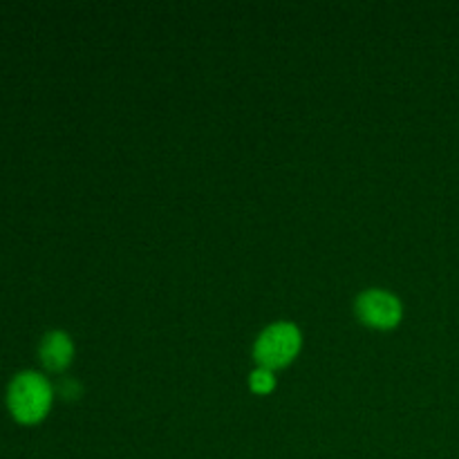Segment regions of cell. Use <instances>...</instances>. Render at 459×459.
<instances>
[{
	"mask_svg": "<svg viewBox=\"0 0 459 459\" xmlns=\"http://www.w3.org/2000/svg\"><path fill=\"white\" fill-rule=\"evenodd\" d=\"M58 393H61L63 399H79L81 397V384L74 379H63L61 385H58Z\"/></svg>",
	"mask_w": 459,
	"mask_h": 459,
	"instance_id": "8992f818",
	"label": "cell"
},
{
	"mask_svg": "<svg viewBox=\"0 0 459 459\" xmlns=\"http://www.w3.org/2000/svg\"><path fill=\"white\" fill-rule=\"evenodd\" d=\"M300 350V332L294 323H273L258 336L254 345V359L258 368L278 370L290 366Z\"/></svg>",
	"mask_w": 459,
	"mask_h": 459,
	"instance_id": "7a4b0ae2",
	"label": "cell"
},
{
	"mask_svg": "<svg viewBox=\"0 0 459 459\" xmlns=\"http://www.w3.org/2000/svg\"><path fill=\"white\" fill-rule=\"evenodd\" d=\"M354 309H357V316L361 318V323H366L368 327H375V330H393L399 325L403 314L397 296L384 290L363 291L354 303Z\"/></svg>",
	"mask_w": 459,
	"mask_h": 459,
	"instance_id": "3957f363",
	"label": "cell"
},
{
	"mask_svg": "<svg viewBox=\"0 0 459 459\" xmlns=\"http://www.w3.org/2000/svg\"><path fill=\"white\" fill-rule=\"evenodd\" d=\"M249 384H251V390H254V393L267 394V393H272L273 385H276V379H273L272 370H264V368H258V370L251 372Z\"/></svg>",
	"mask_w": 459,
	"mask_h": 459,
	"instance_id": "5b68a950",
	"label": "cell"
},
{
	"mask_svg": "<svg viewBox=\"0 0 459 459\" xmlns=\"http://www.w3.org/2000/svg\"><path fill=\"white\" fill-rule=\"evenodd\" d=\"M72 354H74V345H72L70 336L65 332H49L43 336L39 348V357L43 366L52 372H61L70 366Z\"/></svg>",
	"mask_w": 459,
	"mask_h": 459,
	"instance_id": "277c9868",
	"label": "cell"
},
{
	"mask_svg": "<svg viewBox=\"0 0 459 459\" xmlns=\"http://www.w3.org/2000/svg\"><path fill=\"white\" fill-rule=\"evenodd\" d=\"M7 403L12 415L21 424H36L48 415L52 406V388L45 377L36 372H22L9 385Z\"/></svg>",
	"mask_w": 459,
	"mask_h": 459,
	"instance_id": "6da1fadb",
	"label": "cell"
}]
</instances>
